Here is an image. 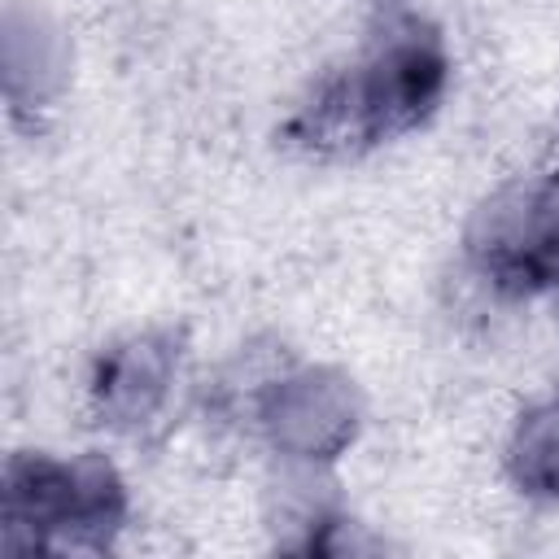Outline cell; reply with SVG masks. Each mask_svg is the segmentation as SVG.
Here are the masks:
<instances>
[{
	"label": "cell",
	"instance_id": "1",
	"mask_svg": "<svg viewBox=\"0 0 559 559\" xmlns=\"http://www.w3.org/2000/svg\"><path fill=\"white\" fill-rule=\"evenodd\" d=\"M122 480L105 459L52 463L39 454L13 459L4 476L9 542L26 533V546H44L66 533L74 546H105L122 520Z\"/></svg>",
	"mask_w": 559,
	"mask_h": 559
},
{
	"label": "cell",
	"instance_id": "2",
	"mask_svg": "<svg viewBox=\"0 0 559 559\" xmlns=\"http://www.w3.org/2000/svg\"><path fill=\"white\" fill-rule=\"evenodd\" d=\"M354 100L367 127V140L397 135L432 114L445 87V57L428 31H406L384 44V52L358 74Z\"/></svg>",
	"mask_w": 559,
	"mask_h": 559
},
{
	"label": "cell",
	"instance_id": "3",
	"mask_svg": "<svg viewBox=\"0 0 559 559\" xmlns=\"http://www.w3.org/2000/svg\"><path fill=\"white\" fill-rule=\"evenodd\" d=\"M271 432L297 454H332L354 437V402L349 389L332 376L288 380L271 402Z\"/></svg>",
	"mask_w": 559,
	"mask_h": 559
},
{
	"label": "cell",
	"instance_id": "4",
	"mask_svg": "<svg viewBox=\"0 0 559 559\" xmlns=\"http://www.w3.org/2000/svg\"><path fill=\"white\" fill-rule=\"evenodd\" d=\"M170 380V349L162 341H131L100 362L96 406L109 424H140L157 411Z\"/></svg>",
	"mask_w": 559,
	"mask_h": 559
},
{
	"label": "cell",
	"instance_id": "5",
	"mask_svg": "<svg viewBox=\"0 0 559 559\" xmlns=\"http://www.w3.org/2000/svg\"><path fill=\"white\" fill-rule=\"evenodd\" d=\"M511 476L537 498L559 493V406L524 415L511 441Z\"/></svg>",
	"mask_w": 559,
	"mask_h": 559
}]
</instances>
